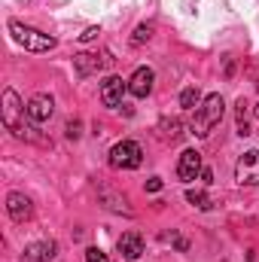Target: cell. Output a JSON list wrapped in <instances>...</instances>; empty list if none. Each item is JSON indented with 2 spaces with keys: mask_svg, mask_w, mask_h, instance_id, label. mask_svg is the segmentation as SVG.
I'll return each instance as SVG.
<instances>
[{
  "mask_svg": "<svg viewBox=\"0 0 259 262\" xmlns=\"http://www.w3.org/2000/svg\"><path fill=\"white\" fill-rule=\"evenodd\" d=\"M223 113H226V101H223V95H207V98L195 107V116H192L189 131H192L195 137H207L213 125H220Z\"/></svg>",
  "mask_w": 259,
  "mask_h": 262,
  "instance_id": "1",
  "label": "cell"
},
{
  "mask_svg": "<svg viewBox=\"0 0 259 262\" xmlns=\"http://www.w3.org/2000/svg\"><path fill=\"white\" fill-rule=\"evenodd\" d=\"M9 34H12V40H15L18 46H25L28 52H49V49L58 46L55 37H49V34H43V31H37V28H31V25H21V21H9Z\"/></svg>",
  "mask_w": 259,
  "mask_h": 262,
  "instance_id": "2",
  "label": "cell"
},
{
  "mask_svg": "<svg viewBox=\"0 0 259 262\" xmlns=\"http://www.w3.org/2000/svg\"><path fill=\"white\" fill-rule=\"evenodd\" d=\"M21 101H18V95H15V89H6L3 92V122H6V128L12 131L15 137H31V140H37V134H31L34 128H28L25 122H21Z\"/></svg>",
  "mask_w": 259,
  "mask_h": 262,
  "instance_id": "3",
  "label": "cell"
},
{
  "mask_svg": "<svg viewBox=\"0 0 259 262\" xmlns=\"http://www.w3.org/2000/svg\"><path fill=\"white\" fill-rule=\"evenodd\" d=\"M140 162H143V149L134 140H119L110 149V165L119 171H134V168H140Z\"/></svg>",
  "mask_w": 259,
  "mask_h": 262,
  "instance_id": "4",
  "label": "cell"
},
{
  "mask_svg": "<svg viewBox=\"0 0 259 262\" xmlns=\"http://www.w3.org/2000/svg\"><path fill=\"white\" fill-rule=\"evenodd\" d=\"M235 180L241 186H259V149H247L235 165Z\"/></svg>",
  "mask_w": 259,
  "mask_h": 262,
  "instance_id": "5",
  "label": "cell"
},
{
  "mask_svg": "<svg viewBox=\"0 0 259 262\" xmlns=\"http://www.w3.org/2000/svg\"><path fill=\"white\" fill-rule=\"evenodd\" d=\"M25 113H28V119H31V122H49V119H52V113H55V101H52V95H46V92L34 95V98L28 101Z\"/></svg>",
  "mask_w": 259,
  "mask_h": 262,
  "instance_id": "6",
  "label": "cell"
},
{
  "mask_svg": "<svg viewBox=\"0 0 259 262\" xmlns=\"http://www.w3.org/2000/svg\"><path fill=\"white\" fill-rule=\"evenodd\" d=\"M125 92H128V82H122L119 76H107L101 82V104L104 107H119L122 98H125Z\"/></svg>",
  "mask_w": 259,
  "mask_h": 262,
  "instance_id": "7",
  "label": "cell"
},
{
  "mask_svg": "<svg viewBox=\"0 0 259 262\" xmlns=\"http://www.w3.org/2000/svg\"><path fill=\"white\" fill-rule=\"evenodd\" d=\"M201 171H204L201 168V152L198 149H183L180 152V162H177V177L186 180V183H192Z\"/></svg>",
  "mask_w": 259,
  "mask_h": 262,
  "instance_id": "8",
  "label": "cell"
},
{
  "mask_svg": "<svg viewBox=\"0 0 259 262\" xmlns=\"http://www.w3.org/2000/svg\"><path fill=\"white\" fill-rule=\"evenodd\" d=\"M153 79H156V73H153L149 67H137L134 76L128 79V92L134 98H146V95L153 92Z\"/></svg>",
  "mask_w": 259,
  "mask_h": 262,
  "instance_id": "9",
  "label": "cell"
},
{
  "mask_svg": "<svg viewBox=\"0 0 259 262\" xmlns=\"http://www.w3.org/2000/svg\"><path fill=\"white\" fill-rule=\"evenodd\" d=\"M31 198L28 195H21V192H9L6 195V213L15 220V223H25L28 216H31Z\"/></svg>",
  "mask_w": 259,
  "mask_h": 262,
  "instance_id": "10",
  "label": "cell"
},
{
  "mask_svg": "<svg viewBox=\"0 0 259 262\" xmlns=\"http://www.w3.org/2000/svg\"><path fill=\"white\" fill-rule=\"evenodd\" d=\"M119 253H122V259H137L143 253V238L137 232H125L119 238Z\"/></svg>",
  "mask_w": 259,
  "mask_h": 262,
  "instance_id": "11",
  "label": "cell"
},
{
  "mask_svg": "<svg viewBox=\"0 0 259 262\" xmlns=\"http://www.w3.org/2000/svg\"><path fill=\"white\" fill-rule=\"evenodd\" d=\"M104 64H107V58H98V55H89V52H79V55L73 58V67H76V73H79V76L98 73Z\"/></svg>",
  "mask_w": 259,
  "mask_h": 262,
  "instance_id": "12",
  "label": "cell"
},
{
  "mask_svg": "<svg viewBox=\"0 0 259 262\" xmlns=\"http://www.w3.org/2000/svg\"><path fill=\"white\" fill-rule=\"evenodd\" d=\"M55 253H58V244L55 241H40V244H31L25 250V256L34 259V262H49V259H55Z\"/></svg>",
  "mask_w": 259,
  "mask_h": 262,
  "instance_id": "13",
  "label": "cell"
},
{
  "mask_svg": "<svg viewBox=\"0 0 259 262\" xmlns=\"http://www.w3.org/2000/svg\"><path fill=\"white\" fill-rule=\"evenodd\" d=\"M238 134H241V137L250 134V104H247L244 98L238 101Z\"/></svg>",
  "mask_w": 259,
  "mask_h": 262,
  "instance_id": "14",
  "label": "cell"
},
{
  "mask_svg": "<svg viewBox=\"0 0 259 262\" xmlns=\"http://www.w3.org/2000/svg\"><path fill=\"white\" fill-rule=\"evenodd\" d=\"M101 198L107 201V207H110V210H116V213H131V207H128V201H125V195L119 198V195H113L110 189H104V192H101Z\"/></svg>",
  "mask_w": 259,
  "mask_h": 262,
  "instance_id": "15",
  "label": "cell"
},
{
  "mask_svg": "<svg viewBox=\"0 0 259 262\" xmlns=\"http://www.w3.org/2000/svg\"><path fill=\"white\" fill-rule=\"evenodd\" d=\"M198 104H201V95H198V89H195V85H189V89H183V92H180V107L195 110Z\"/></svg>",
  "mask_w": 259,
  "mask_h": 262,
  "instance_id": "16",
  "label": "cell"
},
{
  "mask_svg": "<svg viewBox=\"0 0 259 262\" xmlns=\"http://www.w3.org/2000/svg\"><path fill=\"white\" fill-rule=\"evenodd\" d=\"M186 201H192L195 207H201V210H207V207H210V198L204 195L201 189H189V192H186Z\"/></svg>",
  "mask_w": 259,
  "mask_h": 262,
  "instance_id": "17",
  "label": "cell"
},
{
  "mask_svg": "<svg viewBox=\"0 0 259 262\" xmlns=\"http://www.w3.org/2000/svg\"><path fill=\"white\" fill-rule=\"evenodd\" d=\"M149 37H153V25H140V28L134 31V37H131V43H134V46H140V43H146Z\"/></svg>",
  "mask_w": 259,
  "mask_h": 262,
  "instance_id": "18",
  "label": "cell"
},
{
  "mask_svg": "<svg viewBox=\"0 0 259 262\" xmlns=\"http://www.w3.org/2000/svg\"><path fill=\"white\" fill-rule=\"evenodd\" d=\"M85 262H110V259H107L98 247H89V250H85Z\"/></svg>",
  "mask_w": 259,
  "mask_h": 262,
  "instance_id": "19",
  "label": "cell"
},
{
  "mask_svg": "<svg viewBox=\"0 0 259 262\" xmlns=\"http://www.w3.org/2000/svg\"><path fill=\"white\" fill-rule=\"evenodd\" d=\"M98 34H101V28H89V31H85V34H82L79 40H82V43H89V40H95Z\"/></svg>",
  "mask_w": 259,
  "mask_h": 262,
  "instance_id": "20",
  "label": "cell"
},
{
  "mask_svg": "<svg viewBox=\"0 0 259 262\" xmlns=\"http://www.w3.org/2000/svg\"><path fill=\"white\" fill-rule=\"evenodd\" d=\"M67 137H70V140L79 137V122H70V125H67Z\"/></svg>",
  "mask_w": 259,
  "mask_h": 262,
  "instance_id": "21",
  "label": "cell"
},
{
  "mask_svg": "<svg viewBox=\"0 0 259 262\" xmlns=\"http://www.w3.org/2000/svg\"><path fill=\"white\" fill-rule=\"evenodd\" d=\"M146 189H149V192H159V189H162V180H159V177H153V180L146 183Z\"/></svg>",
  "mask_w": 259,
  "mask_h": 262,
  "instance_id": "22",
  "label": "cell"
},
{
  "mask_svg": "<svg viewBox=\"0 0 259 262\" xmlns=\"http://www.w3.org/2000/svg\"><path fill=\"white\" fill-rule=\"evenodd\" d=\"M256 116H259V107H256Z\"/></svg>",
  "mask_w": 259,
  "mask_h": 262,
  "instance_id": "23",
  "label": "cell"
}]
</instances>
